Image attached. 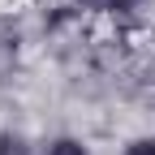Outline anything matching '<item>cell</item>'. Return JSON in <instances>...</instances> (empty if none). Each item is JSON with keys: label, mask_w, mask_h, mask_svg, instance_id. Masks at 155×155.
<instances>
[{"label": "cell", "mask_w": 155, "mask_h": 155, "mask_svg": "<svg viewBox=\"0 0 155 155\" xmlns=\"http://www.w3.org/2000/svg\"><path fill=\"white\" fill-rule=\"evenodd\" d=\"M142 0H108V9H138Z\"/></svg>", "instance_id": "obj_4"}, {"label": "cell", "mask_w": 155, "mask_h": 155, "mask_svg": "<svg viewBox=\"0 0 155 155\" xmlns=\"http://www.w3.org/2000/svg\"><path fill=\"white\" fill-rule=\"evenodd\" d=\"M0 155H26V142L13 134H0Z\"/></svg>", "instance_id": "obj_1"}, {"label": "cell", "mask_w": 155, "mask_h": 155, "mask_svg": "<svg viewBox=\"0 0 155 155\" xmlns=\"http://www.w3.org/2000/svg\"><path fill=\"white\" fill-rule=\"evenodd\" d=\"M52 155H86V151H82V147H78L73 138H61V142H56V147H52Z\"/></svg>", "instance_id": "obj_2"}, {"label": "cell", "mask_w": 155, "mask_h": 155, "mask_svg": "<svg viewBox=\"0 0 155 155\" xmlns=\"http://www.w3.org/2000/svg\"><path fill=\"white\" fill-rule=\"evenodd\" d=\"M125 155H155V142H151V138H142V142H134Z\"/></svg>", "instance_id": "obj_3"}]
</instances>
